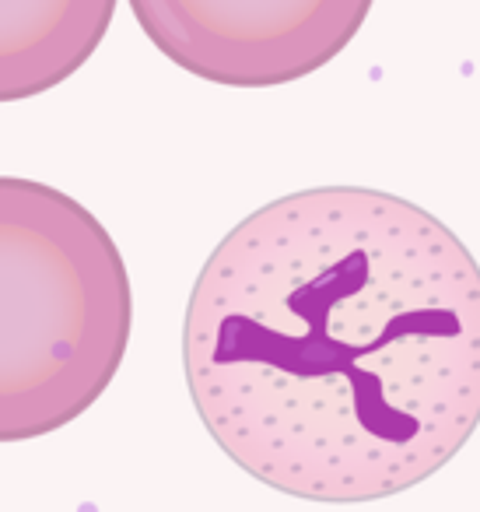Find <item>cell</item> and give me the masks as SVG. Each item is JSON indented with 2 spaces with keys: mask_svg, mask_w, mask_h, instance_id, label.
<instances>
[{
  "mask_svg": "<svg viewBox=\"0 0 480 512\" xmlns=\"http://www.w3.org/2000/svg\"><path fill=\"white\" fill-rule=\"evenodd\" d=\"M375 0H130L158 53L225 88H277L337 60Z\"/></svg>",
  "mask_w": 480,
  "mask_h": 512,
  "instance_id": "cell-3",
  "label": "cell"
},
{
  "mask_svg": "<svg viewBox=\"0 0 480 512\" xmlns=\"http://www.w3.org/2000/svg\"><path fill=\"white\" fill-rule=\"evenodd\" d=\"M134 292L113 235L71 193L0 176V442L60 432L116 379Z\"/></svg>",
  "mask_w": 480,
  "mask_h": 512,
  "instance_id": "cell-2",
  "label": "cell"
},
{
  "mask_svg": "<svg viewBox=\"0 0 480 512\" xmlns=\"http://www.w3.org/2000/svg\"><path fill=\"white\" fill-rule=\"evenodd\" d=\"M183 369L211 439L267 488L389 498L480 425V267L393 193H288L207 256Z\"/></svg>",
  "mask_w": 480,
  "mask_h": 512,
  "instance_id": "cell-1",
  "label": "cell"
},
{
  "mask_svg": "<svg viewBox=\"0 0 480 512\" xmlns=\"http://www.w3.org/2000/svg\"><path fill=\"white\" fill-rule=\"evenodd\" d=\"M116 0H0V106L64 85L102 46Z\"/></svg>",
  "mask_w": 480,
  "mask_h": 512,
  "instance_id": "cell-4",
  "label": "cell"
}]
</instances>
